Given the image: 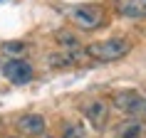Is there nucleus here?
<instances>
[{
  "mask_svg": "<svg viewBox=\"0 0 146 138\" xmlns=\"http://www.w3.org/2000/svg\"><path fill=\"white\" fill-rule=\"evenodd\" d=\"M3 77L8 79L10 84L23 86V84H27V81H32L35 72H32L30 62H25V59H8L5 64H3Z\"/></svg>",
  "mask_w": 146,
  "mask_h": 138,
  "instance_id": "nucleus-4",
  "label": "nucleus"
},
{
  "mask_svg": "<svg viewBox=\"0 0 146 138\" xmlns=\"http://www.w3.org/2000/svg\"><path fill=\"white\" fill-rule=\"evenodd\" d=\"M69 20L82 30H97L104 25V12L94 5H74L69 8Z\"/></svg>",
  "mask_w": 146,
  "mask_h": 138,
  "instance_id": "nucleus-2",
  "label": "nucleus"
},
{
  "mask_svg": "<svg viewBox=\"0 0 146 138\" xmlns=\"http://www.w3.org/2000/svg\"><path fill=\"white\" fill-rule=\"evenodd\" d=\"M84 116H87V121L92 123L94 128H104V123H107V104L104 101H89V104H84Z\"/></svg>",
  "mask_w": 146,
  "mask_h": 138,
  "instance_id": "nucleus-6",
  "label": "nucleus"
},
{
  "mask_svg": "<svg viewBox=\"0 0 146 138\" xmlns=\"http://www.w3.org/2000/svg\"><path fill=\"white\" fill-rule=\"evenodd\" d=\"M116 10L124 17H146V0H116Z\"/></svg>",
  "mask_w": 146,
  "mask_h": 138,
  "instance_id": "nucleus-8",
  "label": "nucleus"
},
{
  "mask_svg": "<svg viewBox=\"0 0 146 138\" xmlns=\"http://www.w3.org/2000/svg\"><path fill=\"white\" fill-rule=\"evenodd\" d=\"M62 138H87L84 128L74 121H64L62 123Z\"/></svg>",
  "mask_w": 146,
  "mask_h": 138,
  "instance_id": "nucleus-10",
  "label": "nucleus"
},
{
  "mask_svg": "<svg viewBox=\"0 0 146 138\" xmlns=\"http://www.w3.org/2000/svg\"><path fill=\"white\" fill-rule=\"evenodd\" d=\"M131 49V42L124 37H109V39H102V42H94L84 49L87 57H92L97 62H116L126 57Z\"/></svg>",
  "mask_w": 146,
  "mask_h": 138,
  "instance_id": "nucleus-1",
  "label": "nucleus"
},
{
  "mask_svg": "<svg viewBox=\"0 0 146 138\" xmlns=\"http://www.w3.org/2000/svg\"><path fill=\"white\" fill-rule=\"evenodd\" d=\"M114 106L126 114L129 118H141L146 116V99L136 91H119L114 94Z\"/></svg>",
  "mask_w": 146,
  "mask_h": 138,
  "instance_id": "nucleus-3",
  "label": "nucleus"
},
{
  "mask_svg": "<svg viewBox=\"0 0 146 138\" xmlns=\"http://www.w3.org/2000/svg\"><path fill=\"white\" fill-rule=\"evenodd\" d=\"M144 133V126L136 121V118H131V121H124L119 128H116L114 138H141Z\"/></svg>",
  "mask_w": 146,
  "mask_h": 138,
  "instance_id": "nucleus-9",
  "label": "nucleus"
},
{
  "mask_svg": "<svg viewBox=\"0 0 146 138\" xmlns=\"http://www.w3.org/2000/svg\"><path fill=\"white\" fill-rule=\"evenodd\" d=\"M13 138H15V136H13Z\"/></svg>",
  "mask_w": 146,
  "mask_h": 138,
  "instance_id": "nucleus-12",
  "label": "nucleus"
},
{
  "mask_svg": "<svg viewBox=\"0 0 146 138\" xmlns=\"http://www.w3.org/2000/svg\"><path fill=\"white\" fill-rule=\"evenodd\" d=\"M3 49L5 52H23V42H5Z\"/></svg>",
  "mask_w": 146,
  "mask_h": 138,
  "instance_id": "nucleus-11",
  "label": "nucleus"
},
{
  "mask_svg": "<svg viewBox=\"0 0 146 138\" xmlns=\"http://www.w3.org/2000/svg\"><path fill=\"white\" fill-rule=\"evenodd\" d=\"M82 59V49L79 47H64L62 52H54L50 54V67H72Z\"/></svg>",
  "mask_w": 146,
  "mask_h": 138,
  "instance_id": "nucleus-7",
  "label": "nucleus"
},
{
  "mask_svg": "<svg viewBox=\"0 0 146 138\" xmlns=\"http://www.w3.org/2000/svg\"><path fill=\"white\" fill-rule=\"evenodd\" d=\"M17 128H20V133H27V136H45L47 123L40 114H25L17 118Z\"/></svg>",
  "mask_w": 146,
  "mask_h": 138,
  "instance_id": "nucleus-5",
  "label": "nucleus"
}]
</instances>
